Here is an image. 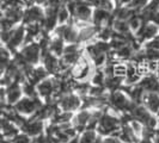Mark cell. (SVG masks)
<instances>
[{"instance_id": "1", "label": "cell", "mask_w": 159, "mask_h": 143, "mask_svg": "<svg viewBox=\"0 0 159 143\" xmlns=\"http://www.w3.org/2000/svg\"><path fill=\"white\" fill-rule=\"evenodd\" d=\"M122 127L121 118L114 116L109 112H103L102 117L99 118L98 125H97V134L99 136H112L116 131H119Z\"/></svg>"}, {"instance_id": "27", "label": "cell", "mask_w": 159, "mask_h": 143, "mask_svg": "<svg viewBox=\"0 0 159 143\" xmlns=\"http://www.w3.org/2000/svg\"><path fill=\"white\" fill-rule=\"evenodd\" d=\"M145 49H152V50H159V36L147 41L145 43Z\"/></svg>"}, {"instance_id": "32", "label": "cell", "mask_w": 159, "mask_h": 143, "mask_svg": "<svg viewBox=\"0 0 159 143\" xmlns=\"http://www.w3.org/2000/svg\"><path fill=\"white\" fill-rule=\"evenodd\" d=\"M71 1H73V0H61V2H62L64 5H66V4H68V2H71Z\"/></svg>"}, {"instance_id": "2", "label": "cell", "mask_w": 159, "mask_h": 143, "mask_svg": "<svg viewBox=\"0 0 159 143\" xmlns=\"http://www.w3.org/2000/svg\"><path fill=\"white\" fill-rule=\"evenodd\" d=\"M108 104L111 106L115 111H120L122 113L130 112L133 106L135 105V103H133L130 100V98L125 92H122L121 89L110 92L108 94Z\"/></svg>"}, {"instance_id": "29", "label": "cell", "mask_w": 159, "mask_h": 143, "mask_svg": "<svg viewBox=\"0 0 159 143\" xmlns=\"http://www.w3.org/2000/svg\"><path fill=\"white\" fill-rule=\"evenodd\" d=\"M129 1H130V0H115V2H116V5H117V6L128 5V4H129Z\"/></svg>"}, {"instance_id": "11", "label": "cell", "mask_w": 159, "mask_h": 143, "mask_svg": "<svg viewBox=\"0 0 159 143\" xmlns=\"http://www.w3.org/2000/svg\"><path fill=\"white\" fill-rule=\"evenodd\" d=\"M91 113H92V111L90 109H83L72 118V125L77 130L78 134L83 132L86 129L89 122H90V118H91Z\"/></svg>"}, {"instance_id": "19", "label": "cell", "mask_w": 159, "mask_h": 143, "mask_svg": "<svg viewBox=\"0 0 159 143\" xmlns=\"http://www.w3.org/2000/svg\"><path fill=\"white\" fill-rule=\"evenodd\" d=\"M112 30L122 35H129L130 33V28L127 20H119V19H114L111 25Z\"/></svg>"}, {"instance_id": "26", "label": "cell", "mask_w": 159, "mask_h": 143, "mask_svg": "<svg viewBox=\"0 0 159 143\" xmlns=\"http://www.w3.org/2000/svg\"><path fill=\"white\" fill-rule=\"evenodd\" d=\"M104 80H105V75L102 71H97L92 78V84L93 86H104Z\"/></svg>"}, {"instance_id": "25", "label": "cell", "mask_w": 159, "mask_h": 143, "mask_svg": "<svg viewBox=\"0 0 159 143\" xmlns=\"http://www.w3.org/2000/svg\"><path fill=\"white\" fill-rule=\"evenodd\" d=\"M31 137L30 136H28L26 134H24V132H18L15 137H12L11 138V143H31Z\"/></svg>"}, {"instance_id": "33", "label": "cell", "mask_w": 159, "mask_h": 143, "mask_svg": "<svg viewBox=\"0 0 159 143\" xmlns=\"http://www.w3.org/2000/svg\"><path fill=\"white\" fill-rule=\"evenodd\" d=\"M2 17H4V11H2V10H1V7H0V19H1Z\"/></svg>"}, {"instance_id": "24", "label": "cell", "mask_w": 159, "mask_h": 143, "mask_svg": "<svg viewBox=\"0 0 159 143\" xmlns=\"http://www.w3.org/2000/svg\"><path fill=\"white\" fill-rule=\"evenodd\" d=\"M126 73H127V64H123V63L114 64V75L115 76L121 78V79H125Z\"/></svg>"}, {"instance_id": "13", "label": "cell", "mask_w": 159, "mask_h": 143, "mask_svg": "<svg viewBox=\"0 0 159 143\" xmlns=\"http://www.w3.org/2000/svg\"><path fill=\"white\" fill-rule=\"evenodd\" d=\"M141 104L151 112V113H159V93L154 92H145L143 95Z\"/></svg>"}, {"instance_id": "8", "label": "cell", "mask_w": 159, "mask_h": 143, "mask_svg": "<svg viewBox=\"0 0 159 143\" xmlns=\"http://www.w3.org/2000/svg\"><path fill=\"white\" fill-rule=\"evenodd\" d=\"M24 40H25V26L23 24H20L13 29L12 35H11L8 42L6 43V48L8 49V51L15 54L17 49L22 44H24Z\"/></svg>"}, {"instance_id": "18", "label": "cell", "mask_w": 159, "mask_h": 143, "mask_svg": "<svg viewBox=\"0 0 159 143\" xmlns=\"http://www.w3.org/2000/svg\"><path fill=\"white\" fill-rule=\"evenodd\" d=\"M115 56L116 58H121V60H127V58H130L133 54H134V49L130 46V43H127L125 44L123 47H121L120 49L115 50Z\"/></svg>"}, {"instance_id": "16", "label": "cell", "mask_w": 159, "mask_h": 143, "mask_svg": "<svg viewBox=\"0 0 159 143\" xmlns=\"http://www.w3.org/2000/svg\"><path fill=\"white\" fill-rule=\"evenodd\" d=\"M98 30L99 29H97L95 25H92V24L83 26L80 29V31L78 32V43H80V42H88V41L92 40L95 36H97Z\"/></svg>"}, {"instance_id": "3", "label": "cell", "mask_w": 159, "mask_h": 143, "mask_svg": "<svg viewBox=\"0 0 159 143\" xmlns=\"http://www.w3.org/2000/svg\"><path fill=\"white\" fill-rule=\"evenodd\" d=\"M43 104L44 103L41 100L40 97H36V98L23 97L18 103H16L13 105V109L19 115L24 116V117H26V116H30L31 117L32 115L37 111Z\"/></svg>"}, {"instance_id": "9", "label": "cell", "mask_w": 159, "mask_h": 143, "mask_svg": "<svg viewBox=\"0 0 159 143\" xmlns=\"http://www.w3.org/2000/svg\"><path fill=\"white\" fill-rule=\"evenodd\" d=\"M55 35L67 43H78V31L72 24H59L55 28Z\"/></svg>"}, {"instance_id": "31", "label": "cell", "mask_w": 159, "mask_h": 143, "mask_svg": "<svg viewBox=\"0 0 159 143\" xmlns=\"http://www.w3.org/2000/svg\"><path fill=\"white\" fill-rule=\"evenodd\" d=\"M92 143H103V137H102V136H97V137H96V140L95 141H93V142Z\"/></svg>"}, {"instance_id": "21", "label": "cell", "mask_w": 159, "mask_h": 143, "mask_svg": "<svg viewBox=\"0 0 159 143\" xmlns=\"http://www.w3.org/2000/svg\"><path fill=\"white\" fill-rule=\"evenodd\" d=\"M22 91H23V94L25 97H29V98H36V97H39L37 91H36V86L32 85L31 82H29L28 80H25L23 84H22Z\"/></svg>"}, {"instance_id": "6", "label": "cell", "mask_w": 159, "mask_h": 143, "mask_svg": "<svg viewBox=\"0 0 159 143\" xmlns=\"http://www.w3.org/2000/svg\"><path fill=\"white\" fill-rule=\"evenodd\" d=\"M43 18H44V8L40 5H30L29 7L24 10L22 23H23V25L42 23Z\"/></svg>"}, {"instance_id": "35", "label": "cell", "mask_w": 159, "mask_h": 143, "mask_svg": "<svg viewBox=\"0 0 159 143\" xmlns=\"http://www.w3.org/2000/svg\"><path fill=\"white\" fill-rule=\"evenodd\" d=\"M158 80H159V78H158Z\"/></svg>"}, {"instance_id": "22", "label": "cell", "mask_w": 159, "mask_h": 143, "mask_svg": "<svg viewBox=\"0 0 159 143\" xmlns=\"http://www.w3.org/2000/svg\"><path fill=\"white\" fill-rule=\"evenodd\" d=\"M128 24H129V28H130V30H133L134 32H136L138 30H139V28L143 25V20H141V18L139 17V15L136 13V15H134L133 17H130L129 19L127 20Z\"/></svg>"}, {"instance_id": "28", "label": "cell", "mask_w": 159, "mask_h": 143, "mask_svg": "<svg viewBox=\"0 0 159 143\" xmlns=\"http://www.w3.org/2000/svg\"><path fill=\"white\" fill-rule=\"evenodd\" d=\"M44 5H46V6H48V7L59 8L61 5H62V2H61V0H47Z\"/></svg>"}, {"instance_id": "17", "label": "cell", "mask_w": 159, "mask_h": 143, "mask_svg": "<svg viewBox=\"0 0 159 143\" xmlns=\"http://www.w3.org/2000/svg\"><path fill=\"white\" fill-rule=\"evenodd\" d=\"M65 41L59 37V36H54L53 38H49V44H48V50L50 53H53L55 56H62L65 48Z\"/></svg>"}, {"instance_id": "15", "label": "cell", "mask_w": 159, "mask_h": 143, "mask_svg": "<svg viewBox=\"0 0 159 143\" xmlns=\"http://www.w3.org/2000/svg\"><path fill=\"white\" fill-rule=\"evenodd\" d=\"M49 78V73L47 72V69L43 66H39V67H34L32 72L30 73V75L28 76V81L31 82L32 85H37L39 82H41L42 80Z\"/></svg>"}, {"instance_id": "12", "label": "cell", "mask_w": 159, "mask_h": 143, "mask_svg": "<svg viewBox=\"0 0 159 143\" xmlns=\"http://www.w3.org/2000/svg\"><path fill=\"white\" fill-rule=\"evenodd\" d=\"M23 98V91H22V85L18 82H12L5 88V100L7 105L13 106L16 103H18Z\"/></svg>"}, {"instance_id": "4", "label": "cell", "mask_w": 159, "mask_h": 143, "mask_svg": "<svg viewBox=\"0 0 159 143\" xmlns=\"http://www.w3.org/2000/svg\"><path fill=\"white\" fill-rule=\"evenodd\" d=\"M57 107L65 112H73L81 107V97L75 93H66L62 94L56 100Z\"/></svg>"}, {"instance_id": "34", "label": "cell", "mask_w": 159, "mask_h": 143, "mask_svg": "<svg viewBox=\"0 0 159 143\" xmlns=\"http://www.w3.org/2000/svg\"><path fill=\"white\" fill-rule=\"evenodd\" d=\"M1 46H2V43H1V41H0V47H1Z\"/></svg>"}, {"instance_id": "10", "label": "cell", "mask_w": 159, "mask_h": 143, "mask_svg": "<svg viewBox=\"0 0 159 143\" xmlns=\"http://www.w3.org/2000/svg\"><path fill=\"white\" fill-rule=\"evenodd\" d=\"M36 91H37V94L40 98L50 102L53 100V97H54V82H53V78H47V79L42 80L41 82H39L36 85Z\"/></svg>"}, {"instance_id": "20", "label": "cell", "mask_w": 159, "mask_h": 143, "mask_svg": "<svg viewBox=\"0 0 159 143\" xmlns=\"http://www.w3.org/2000/svg\"><path fill=\"white\" fill-rule=\"evenodd\" d=\"M71 19V15L70 11L66 5H61L59 10H57V23L59 24H67Z\"/></svg>"}, {"instance_id": "14", "label": "cell", "mask_w": 159, "mask_h": 143, "mask_svg": "<svg viewBox=\"0 0 159 143\" xmlns=\"http://www.w3.org/2000/svg\"><path fill=\"white\" fill-rule=\"evenodd\" d=\"M138 85L143 89V92H154L159 93V80L153 74H147L143 76Z\"/></svg>"}, {"instance_id": "5", "label": "cell", "mask_w": 159, "mask_h": 143, "mask_svg": "<svg viewBox=\"0 0 159 143\" xmlns=\"http://www.w3.org/2000/svg\"><path fill=\"white\" fill-rule=\"evenodd\" d=\"M19 54L31 66H35L41 62V47L39 42H31V43L24 44L22 49L19 50Z\"/></svg>"}, {"instance_id": "23", "label": "cell", "mask_w": 159, "mask_h": 143, "mask_svg": "<svg viewBox=\"0 0 159 143\" xmlns=\"http://www.w3.org/2000/svg\"><path fill=\"white\" fill-rule=\"evenodd\" d=\"M148 1H150V0H130L127 6L130 7L132 10L136 11V12H139V11H141V10L148 4Z\"/></svg>"}, {"instance_id": "30", "label": "cell", "mask_w": 159, "mask_h": 143, "mask_svg": "<svg viewBox=\"0 0 159 143\" xmlns=\"http://www.w3.org/2000/svg\"><path fill=\"white\" fill-rule=\"evenodd\" d=\"M138 143H154L152 138H146V137H143L141 140H139Z\"/></svg>"}, {"instance_id": "7", "label": "cell", "mask_w": 159, "mask_h": 143, "mask_svg": "<svg viewBox=\"0 0 159 143\" xmlns=\"http://www.w3.org/2000/svg\"><path fill=\"white\" fill-rule=\"evenodd\" d=\"M20 130H22V132L34 138V137L44 132V120L30 117L29 119H26L25 123L20 127Z\"/></svg>"}]
</instances>
